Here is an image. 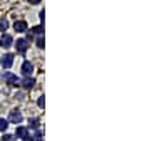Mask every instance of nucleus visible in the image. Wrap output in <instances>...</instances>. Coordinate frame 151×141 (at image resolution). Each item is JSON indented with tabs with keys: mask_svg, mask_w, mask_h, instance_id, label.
<instances>
[{
	"mask_svg": "<svg viewBox=\"0 0 151 141\" xmlns=\"http://www.w3.org/2000/svg\"><path fill=\"white\" fill-rule=\"evenodd\" d=\"M9 29V22L5 20V19H0V30L4 32V30H7Z\"/></svg>",
	"mask_w": 151,
	"mask_h": 141,
	"instance_id": "12",
	"label": "nucleus"
},
{
	"mask_svg": "<svg viewBox=\"0 0 151 141\" xmlns=\"http://www.w3.org/2000/svg\"><path fill=\"white\" fill-rule=\"evenodd\" d=\"M22 141H34V138H30V136H27V138H24Z\"/></svg>",
	"mask_w": 151,
	"mask_h": 141,
	"instance_id": "20",
	"label": "nucleus"
},
{
	"mask_svg": "<svg viewBox=\"0 0 151 141\" xmlns=\"http://www.w3.org/2000/svg\"><path fill=\"white\" fill-rule=\"evenodd\" d=\"M42 30H44L42 25H37V27H32L30 34H35V35H42Z\"/></svg>",
	"mask_w": 151,
	"mask_h": 141,
	"instance_id": "11",
	"label": "nucleus"
},
{
	"mask_svg": "<svg viewBox=\"0 0 151 141\" xmlns=\"http://www.w3.org/2000/svg\"><path fill=\"white\" fill-rule=\"evenodd\" d=\"M39 17H40V22H42V24H44V17H45V12H40V14H39Z\"/></svg>",
	"mask_w": 151,
	"mask_h": 141,
	"instance_id": "18",
	"label": "nucleus"
},
{
	"mask_svg": "<svg viewBox=\"0 0 151 141\" xmlns=\"http://www.w3.org/2000/svg\"><path fill=\"white\" fill-rule=\"evenodd\" d=\"M34 72V65L32 62H29V60H25L24 64H22V74L25 77H30V74Z\"/></svg>",
	"mask_w": 151,
	"mask_h": 141,
	"instance_id": "6",
	"label": "nucleus"
},
{
	"mask_svg": "<svg viewBox=\"0 0 151 141\" xmlns=\"http://www.w3.org/2000/svg\"><path fill=\"white\" fill-rule=\"evenodd\" d=\"M14 138H15V136H12V135H4L2 141H14Z\"/></svg>",
	"mask_w": 151,
	"mask_h": 141,
	"instance_id": "17",
	"label": "nucleus"
},
{
	"mask_svg": "<svg viewBox=\"0 0 151 141\" xmlns=\"http://www.w3.org/2000/svg\"><path fill=\"white\" fill-rule=\"evenodd\" d=\"M4 82L9 84V86H17L20 81H19V77H17L14 72H5V74H4Z\"/></svg>",
	"mask_w": 151,
	"mask_h": 141,
	"instance_id": "2",
	"label": "nucleus"
},
{
	"mask_svg": "<svg viewBox=\"0 0 151 141\" xmlns=\"http://www.w3.org/2000/svg\"><path fill=\"white\" fill-rule=\"evenodd\" d=\"M37 104H39V108H44V106H45V99H44V96H40V98H39Z\"/></svg>",
	"mask_w": 151,
	"mask_h": 141,
	"instance_id": "16",
	"label": "nucleus"
},
{
	"mask_svg": "<svg viewBox=\"0 0 151 141\" xmlns=\"http://www.w3.org/2000/svg\"><path fill=\"white\" fill-rule=\"evenodd\" d=\"M19 84H22V87H24V89H32L34 84H35V81H34L32 77H25V79H24V81H20Z\"/></svg>",
	"mask_w": 151,
	"mask_h": 141,
	"instance_id": "9",
	"label": "nucleus"
},
{
	"mask_svg": "<svg viewBox=\"0 0 151 141\" xmlns=\"http://www.w3.org/2000/svg\"><path fill=\"white\" fill-rule=\"evenodd\" d=\"M0 45L4 49H10L12 45H14V37H12L10 34H4L2 39H0Z\"/></svg>",
	"mask_w": 151,
	"mask_h": 141,
	"instance_id": "3",
	"label": "nucleus"
},
{
	"mask_svg": "<svg viewBox=\"0 0 151 141\" xmlns=\"http://www.w3.org/2000/svg\"><path fill=\"white\" fill-rule=\"evenodd\" d=\"M7 128H9V121L4 119V118H0V131L4 133V131H7Z\"/></svg>",
	"mask_w": 151,
	"mask_h": 141,
	"instance_id": "10",
	"label": "nucleus"
},
{
	"mask_svg": "<svg viewBox=\"0 0 151 141\" xmlns=\"http://www.w3.org/2000/svg\"><path fill=\"white\" fill-rule=\"evenodd\" d=\"M15 49H17L19 54H25L27 49H29V40L27 39H19V40L15 42Z\"/></svg>",
	"mask_w": 151,
	"mask_h": 141,
	"instance_id": "1",
	"label": "nucleus"
},
{
	"mask_svg": "<svg viewBox=\"0 0 151 141\" xmlns=\"http://www.w3.org/2000/svg\"><path fill=\"white\" fill-rule=\"evenodd\" d=\"M44 45H45L44 37H42V35H39V37H37V47H39V49H44Z\"/></svg>",
	"mask_w": 151,
	"mask_h": 141,
	"instance_id": "14",
	"label": "nucleus"
},
{
	"mask_svg": "<svg viewBox=\"0 0 151 141\" xmlns=\"http://www.w3.org/2000/svg\"><path fill=\"white\" fill-rule=\"evenodd\" d=\"M14 29H15L17 32H27L29 30V25H27V22L25 20H17L15 24H14Z\"/></svg>",
	"mask_w": 151,
	"mask_h": 141,
	"instance_id": "7",
	"label": "nucleus"
},
{
	"mask_svg": "<svg viewBox=\"0 0 151 141\" xmlns=\"http://www.w3.org/2000/svg\"><path fill=\"white\" fill-rule=\"evenodd\" d=\"M30 128H39V119H29Z\"/></svg>",
	"mask_w": 151,
	"mask_h": 141,
	"instance_id": "15",
	"label": "nucleus"
},
{
	"mask_svg": "<svg viewBox=\"0 0 151 141\" xmlns=\"http://www.w3.org/2000/svg\"><path fill=\"white\" fill-rule=\"evenodd\" d=\"M22 113L20 111H17V109H14V111H10V116H9V123H14V124H20L22 123Z\"/></svg>",
	"mask_w": 151,
	"mask_h": 141,
	"instance_id": "4",
	"label": "nucleus"
},
{
	"mask_svg": "<svg viewBox=\"0 0 151 141\" xmlns=\"http://www.w3.org/2000/svg\"><path fill=\"white\" fill-rule=\"evenodd\" d=\"M29 2H30V4H34V5H35V4H40V0H29Z\"/></svg>",
	"mask_w": 151,
	"mask_h": 141,
	"instance_id": "19",
	"label": "nucleus"
},
{
	"mask_svg": "<svg viewBox=\"0 0 151 141\" xmlns=\"http://www.w3.org/2000/svg\"><path fill=\"white\" fill-rule=\"evenodd\" d=\"M0 64L4 69H10L12 64H14V55L12 54H4L2 55V59H0Z\"/></svg>",
	"mask_w": 151,
	"mask_h": 141,
	"instance_id": "5",
	"label": "nucleus"
},
{
	"mask_svg": "<svg viewBox=\"0 0 151 141\" xmlns=\"http://www.w3.org/2000/svg\"><path fill=\"white\" fill-rule=\"evenodd\" d=\"M34 140H37V141H44V135H42V131H40V129L35 131V136H34Z\"/></svg>",
	"mask_w": 151,
	"mask_h": 141,
	"instance_id": "13",
	"label": "nucleus"
},
{
	"mask_svg": "<svg viewBox=\"0 0 151 141\" xmlns=\"http://www.w3.org/2000/svg\"><path fill=\"white\" fill-rule=\"evenodd\" d=\"M29 136V129L27 128H24V126H19L15 129V138H19V140H24V138H27Z\"/></svg>",
	"mask_w": 151,
	"mask_h": 141,
	"instance_id": "8",
	"label": "nucleus"
}]
</instances>
